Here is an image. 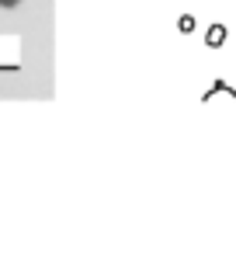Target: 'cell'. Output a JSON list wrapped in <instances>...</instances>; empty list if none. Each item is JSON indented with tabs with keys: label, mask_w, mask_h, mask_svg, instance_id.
<instances>
[{
	"label": "cell",
	"mask_w": 236,
	"mask_h": 254,
	"mask_svg": "<svg viewBox=\"0 0 236 254\" xmlns=\"http://www.w3.org/2000/svg\"><path fill=\"white\" fill-rule=\"evenodd\" d=\"M181 32H194V18H191V14L181 18Z\"/></svg>",
	"instance_id": "cell-2"
},
{
	"label": "cell",
	"mask_w": 236,
	"mask_h": 254,
	"mask_svg": "<svg viewBox=\"0 0 236 254\" xmlns=\"http://www.w3.org/2000/svg\"><path fill=\"white\" fill-rule=\"evenodd\" d=\"M226 42V25H212L208 32H205V46H212V49H219Z\"/></svg>",
	"instance_id": "cell-1"
},
{
	"label": "cell",
	"mask_w": 236,
	"mask_h": 254,
	"mask_svg": "<svg viewBox=\"0 0 236 254\" xmlns=\"http://www.w3.org/2000/svg\"><path fill=\"white\" fill-rule=\"evenodd\" d=\"M21 0H0V7H18Z\"/></svg>",
	"instance_id": "cell-3"
}]
</instances>
